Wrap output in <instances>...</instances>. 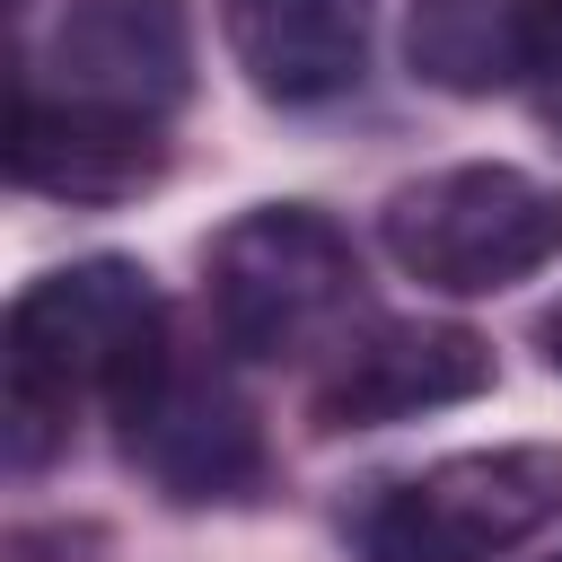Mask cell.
Here are the masks:
<instances>
[{"instance_id": "cell-1", "label": "cell", "mask_w": 562, "mask_h": 562, "mask_svg": "<svg viewBox=\"0 0 562 562\" xmlns=\"http://www.w3.org/2000/svg\"><path fill=\"white\" fill-rule=\"evenodd\" d=\"M167 360V299L132 255H79L9 299V465H44L79 404L123 413Z\"/></svg>"}, {"instance_id": "cell-2", "label": "cell", "mask_w": 562, "mask_h": 562, "mask_svg": "<svg viewBox=\"0 0 562 562\" xmlns=\"http://www.w3.org/2000/svg\"><path fill=\"white\" fill-rule=\"evenodd\" d=\"M351 307H360V255L307 202L237 211L211 237V325L228 351L307 360L351 325Z\"/></svg>"}, {"instance_id": "cell-3", "label": "cell", "mask_w": 562, "mask_h": 562, "mask_svg": "<svg viewBox=\"0 0 562 562\" xmlns=\"http://www.w3.org/2000/svg\"><path fill=\"white\" fill-rule=\"evenodd\" d=\"M378 237L422 290L483 299V290H509V281H527L562 255V193L544 176L492 167V158L439 167V176H413V184L386 193Z\"/></svg>"}, {"instance_id": "cell-4", "label": "cell", "mask_w": 562, "mask_h": 562, "mask_svg": "<svg viewBox=\"0 0 562 562\" xmlns=\"http://www.w3.org/2000/svg\"><path fill=\"white\" fill-rule=\"evenodd\" d=\"M114 422H123L132 465H140L167 501H237V492L263 483V430H255L246 395H237L220 369L184 360L176 342H167V360L132 386V404H123Z\"/></svg>"}, {"instance_id": "cell-5", "label": "cell", "mask_w": 562, "mask_h": 562, "mask_svg": "<svg viewBox=\"0 0 562 562\" xmlns=\"http://www.w3.org/2000/svg\"><path fill=\"white\" fill-rule=\"evenodd\" d=\"M492 386V342L474 325L439 316H378L334 342V369L316 378V430H386L422 422L439 404H474Z\"/></svg>"}, {"instance_id": "cell-6", "label": "cell", "mask_w": 562, "mask_h": 562, "mask_svg": "<svg viewBox=\"0 0 562 562\" xmlns=\"http://www.w3.org/2000/svg\"><path fill=\"white\" fill-rule=\"evenodd\" d=\"M378 509H395L430 553L448 562H492L562 518V448L518 439V448H465L395 483Z\"/></svg>"}, {"instance_id": "cell-7", "label": "cell", "mask_w": 562, "mask_h": 562, "mask_svg": "<svg viewBox=\"0 0 562 562\" xmlns=\"http://www.w3.org/2000/svg\"><path fill=\"white\" fill-rule=\"evenodd\" d=\"M44 79L88 105L167 114L193 97V9L184 0H61L44 35Z\"/></svg>"}, {"instance_id": "cell-8", "label": "cell", "mask_w": 562, "mask_h": 562, "mask_svg": "<svg viewBox=\"0 0 562 562\" xmlns=\"http://www.w3.org/2000/svg\"><path fill=\"white\" fill-rule=\"evenodd\" d=\"M404 61L448 97H536L562 114V0H413Z\"/></svg>"}, {"instance_id": "cell-9", "label": "cell", "mask_w": 562, "mask_h": 562, "mask_svg": "<svg viewBox=\"0 0 562 562\" xmlns=\"http://www.w3.org/2000/svg\"><path fill=\"white\" fill-rule=\"evenodd\" d=\"M167 176V132L158 114H123V105H88L61 88H18V123H9V184L53 193V202H132Z\"/></svg>"}, {"instance_id": "cell-10", "label": "cell", "mask_w": 562, "mask_h": 562, "mask_svg": "<svg viewBox=\"0 0 562 562\" xmlns=\"http://www.w3.org/2000/svg\"><path fill=\"white\" fill-rule=\"evenodd\" d=\"M220 35L272 105H334L369 70V0H220Z\"/></svg>"}, {"instance_id": "cell-11", "label": "cell", "mask_w": 562, "mask_h": 562, "mask_svg": "<svg viewBox=\"0 0 562 562\" xmlns=\"http://www.w3.org/2000/svg\"><path fill=\"white\" fill-rule=\"evenodd\" d=\"M360 562H448V553H430L395 509H369L360 518Z\"/></svg>"}, {"instance_id": "cell-12", "label": "cell", "mask_w": 562, "mask_h": 562, "mask_svg": "<svg viewBox=\"0 0 562 562\" xmlns=\"http://www.w3.org/2000/svg\"><path fill=\"white\" fill-rule=\"evenodd\" d=\"M536 342H544V360H553V369H562V299H553V307H544V316H536Z\"/></svg>"}, {"instance_id": "cell-13", "label": "cell", "mask_w": 562, "mask_h": 562, "mask_svg": "<svg viewBox=\"0 0 562 562\" xmlns=\"http://www.w3.org/2000/svg\"><path fill=\"white\" fill-rule=\"evenodd\" d=\"M553 562H562V553H553Z\"/></svg>"}]
</instances>
